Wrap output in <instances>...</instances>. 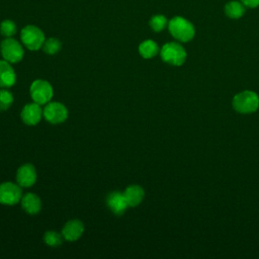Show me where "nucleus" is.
<instances>
[{
	"label": "nucleus",
	"mask_w": 259,
	"mask_h": 259,
	"mask_svg": "<svg viewBox=\"0 0 259 259\" xmlns=\"http://www.w3.org/2000/svg\"><path fill=\"white\" fill-rule=\"evenodd\" d=\"M159 52L158 45L152 39H146L139 46V53L145 59H151L155 57Z\"/></svg>",
	"instance_id": "nucleus-17"
},
{
	"label": "nucleus",
	"mask_w": 259,
	"mask_h": 259,
	"mask_svg": "<svg viewBox=\"0 0 259 259\" xmlns=\"http://www.w3.org/2000/svg\"><path fill=\"white\" fill-rule=\"evenodd\" d=\"M13 102V95L7 89L0 90V111L6 110Z\"/></svg>",
	"instance_id": "nucleus-22"
},
{
	"label": "nucleus",
	"mask_w": 259,
	"mask_h": 259,
	"mask_svg": "<svg viewBox=\"0 0 259 259\" xmlns=\"http://www.w3.org/2000/svg\"><path fill=\"white\" fill-rule=\"evenodd\" d=\"M167 25H168V20H167L166 16H164L162 14L154 15L150 19V26L156 32L162 31Z\"/></svg>",
	"instance_id": "nucleus-19"
},
{
	"label": "nucleus",
	"mask_w": 259,
	"mask_h": 259,
	"mask_svg": "<svg viewBox=\"0 0 259 259\" xmlns=\"http://www.w3.org/2000/svg\"><path fill=\"white\" fill-rule=\"evenodd\" d=\"M128 206L139 205L145 195L144 189L139 185H130L123 192Z\"/></svg>",
	"instance_id": "nucleus-15"
},
{
	"label": "nucleus",
	"mask_w": 259,
	"mask_h": 259,
	"mask_svg": "<svg viewBox=\"0 0 259 259\" xmlns=\"http://www.w3.org/2000/svg\"><path fill=\"white\" fill-rule=\"evenodd\" d=\"M245 5L241 1H230L224 7L225 14L231 19H239L245 13Z\"/></svg>",
	"instance_id": "nucleus-16"
},
{
	"label": "nucleus",
	"mask_w": 259,
	"mask_h": 259,
	"mask_svg": "<svg viewBox=\"0 0 259 259\" xmlns=\"http://www.w3.org/2000/svg\"><path fill=\"white\" fill-rule=\"evenodd\" d=\"M245 7L248 8H256L259 6V0H240Z\"/></svg>",
	"instance_id": "nucleus-23"
},
{
	"label": "nucleus",
	"mask_w": 259,
	"mask_h": 259,
	"mask_svg": "<svg viewBox=\"0 0 259 259\" xmlns=\"http://www.w3.org/2000/svg\"><path fill=\"white\" fill-rule=\"evenodd\" d=\"M168 29L177 40L186 42L191 40L195 34L193 24L182 16H175L168 22Z\"/></svg>",
	"instance_id": "nucleus-1"
},
{
	"label": "nucleus",
	"mask_w": 259,
	"mask_h": 259,
	"mask_svg": "<svg viewBox=\"0 0 259 259\" xmlns=\"http://www.w3.org/2000/svg\"><path fill=\"white\" fill-rule=\"evenodd\" d=\"M161 58L164 62L173 65L180 66L186 60V52L178 42H167L161 49Z\"/></svg>",
	"instance_id": "nucleus-4"
},
{
	"label": "nucleus",
	"mask_w": 259,
	"mask_h": 259,
	"mask_svg": "<svg viewBox=\"0 0 259 259\" xmlns=\"http://www.w3.org/2000/svg\"><path fill=\"white\" fill-rule=\"evenodd\" d=\"M22 197L21 189L18 184L4 182L0 184V203L5 205H14Z\"/></svg>",
	"instance_id": "nucleus-8"
},
{
	"label": "nucleus",
	"mask_w": 259,
	"mask_h": 259,
	"mask_svg": "<svg viewBox=\"0 0 259 259\" xmlns=\"http://www.w3.org/2000/svg\"><path fill=\"white\" fill-rule=\"evenodd\" d=\"M44 241L48 246H51V247L60 246L63 242L62 235L57 232H54V231L47 232L44 236Z\"/></svg>",
	"instance_id": "nucleus-21"
},
{
	"label": "nucleus",
	"mask_w": 259,
	"mask_h": 259,
	"mask_svg": "<svg viewBox=\"0 0 259 259\" xmlns=\"http://www.w3.org/2000/svg\"><path fill=\"white\" fill-rule=\"evenodd\" d=\"M16 181L19 186L30 187L36 181V171L33 165L24 164L18 168L16 173Z\"/></svg>",
	"instance_id": "nucleus-9"
},
{
	"label": "nucleus",
	"mask_w": 259,
	"mask_h": 259,
	"mask_svg": "<svg viewBox=\"0 0 259 259\" xmlns=\"http://www.w3.org/2000/svg\"><path fill=\"white\" fill-rule=\"evenodd\" d=\"M42 109L40 108V104L33 102L25 104L21 110V118L24 123L28 125H35L39 122L42 116Z\"/></svg>",
	"instance_id": "nucleus-10"
},
{
	"label": "nucleus",
	"mask_w": 259,
	"mask_h": 259,
	"mask_svg": "<svg viewBox=\"0 0 259 259\" xmlns=\"http://www.w3.org/2000/svg\"><path fill=\"white\" fill-rule=\"evenodd\" d=\"M16 74L9 62L0 60V87L9 88L15 84Z\"/></svg>",
	"instance_id": "nucleus-13"
},
{
	"label": "nucleus",
	"mask_w": 259,
	"mask_h": 259,
	"mask_svg": "<svg viewBox=\"0 0 259 259\" xmlns=\"http://www.w3.org/2000/svg\"><path fill=\"white\" fill-rule=\"evenodd\" d=\"M1 55L3 59L9 63H18L22 60L24 51L16 39L7 37L1 42Z\"/></svg>",
	"instance_id": "nucleus-6"
},
{
	"label": "nucleus",
	"mask_w": 259,
	"mask_h": 259,
	"mask_svg": "<svg viewBox=\"0 0 259 259\" xmlns=\"http://www.w3.org/2000/svg\"><path fill=\"white\" fill-rule=\"evenodd\" d=\"M20 38L22 44L30 51L39 50L46 40L44 32L35 25L24 26L21 29Z\"/></svg>",
	"instance_id": "nucleus-3"
},
{
	"label": "nucleus",
	"mask_w": 259,
	"mask_h": 259,
	"mask_svg": "<svg viewBox=\"0 0 259 259\" xmlns=\"http://www.w3.org/2000/svg\"><path fill=\"white\" fill-rule=\"evenodd\" d=\"M62 44L61 41L56 37H51L45 40L42 45V50L48 55H55L61 50Z\"/></svg>",
	"instance_id": "nucleus-18"
},
{
	"label": "nucleus",
	"mask_w": 259,
	"mask_h": 259,
	"mask_svg": "<svg viewBox=\"0 0 259 259\" xmlns=\"http://www.w3.org/2000/svg\"><path fill=\"white\" fill-rule=\"evenodd\" d=\"M54 95L52 85L46 80H34L30 85V96L32 100L40 105L50 102Z\"/></svg>",
	"instance_id": "nucleus-5"
},
{
	"label": "nucleus",
	"mask_w": 259,
	"mask_h": 259,
	"mask_svg": "<svg viewBox=\"0 0 259 259\" xmlns=\"http://www.w3.org/2000/svg\"><path fill=\"white\" fill-rule=\"evenodd\" d=\"M21 205L29 214H35L40 210L41 202L39 197L34 193H26L21 197Z\"/></svg>",
	"instance_id": "nucleus-14"
},
{
	"label": "nucleus",
	"mask_w": 259,
	"mask_h": 259,
	"mask_svg": "<svg viewBox=\"0 0 259 259\" xmlns=\"http://www.w3.org/2000/svg\"><path fill=\"white\" fill-rule=\"evenodd\" d=\"M84 232L83 223L79 220H71L66 223L63 228L62 236L65 240L73 242L78 240Z\"/></svg>",
	"instance_id": "nucleus-12"
},
{
	"label": "nucleus",
	"mask_w": 259,
	"mask_h": 259,
	"mask_svg": "<svg viewBox=\"0 0 259 259\" xmlns=\"http://www.w3.org/2000/svg\"><path fill=\"white\" fill-rule=\"evenodd\" d=\"M106 204L108 208L116 215L122 214L128 207L124 194L119 191H113L109 193L106 198Z\"/></svg>",
	"instance_id": "nucleus-11"
},
{
	"label": "nucleus",
	"mask_w": 259,
	"mask_h": 259,
	"mask_svg": "<svg viewBox=\"0 0 259 259\" xmlns=\"http://www.w3.org/2000/svg\"><path fill=\"white\" fill-rule=\"evenodd\" d=\"M45 118L54 124L65 121L68 117L67 107L60 102H49L42 110Z\"/></svg>",
	"instance_id": "nucleus-7"
},
{
	"label": "nucleus",
	"mask_w": 259,
	"mask_h": 259,
	"mask_svg": "<svg viewBox=\"0 0 259 259\" xmlns=\"http://www.w3.org/2000/svg\"><path fill=\"white\" fill-rule=\"evenodd\" d=\"M259 98L253 91H243L237 94L233 99V107L241 113H251L257 110Z\"/></svg>",
	"instance_id": "nucleus-2"
},
{
	"label": "nucleus",
	"mask_w": 259,
	"mask_h": 259,
	"mask_svg": "<svg viewBox=\"0 0 259 259\" xmlns=\"http://www.w3.org/2000/svg\"><path fill=\"white\" fill-rule=\"evenodd\" d=\"M16 24L10 19H5L0 24V32L6 37H11L12 35H14L16 33Z\"/></svg>",
	"instance_id": "nucleus-20"
}]
</instances>
